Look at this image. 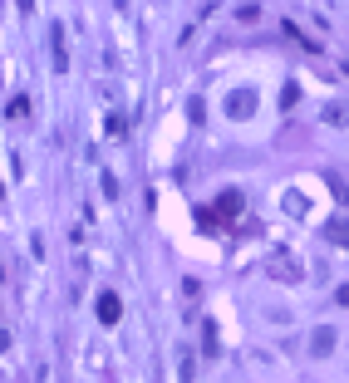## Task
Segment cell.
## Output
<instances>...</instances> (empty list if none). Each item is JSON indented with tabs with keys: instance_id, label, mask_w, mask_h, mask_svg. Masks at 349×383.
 Here are the masks:
<instances>
[{
	"instance_id": "cell-1",
	"label": "cell",
	"mask_w": 349,
	"mask_h": 383,
	"mask_svg": "<svg viewBox=\"0 0 349 383\" xmlns=\"http://www.w3.org/2000/svg\"><path fill=\"white\" fill-rule=\"evenodd\" d=\"M99 319H104V324L118 319V295H99Z\"/></svg>"
},
{
	"instance_id": "cell-3",
	"label": "cell",
	"mask_w": 349,
	"mask_h": 383,
	"mask_svg": "<svg viewBox=\"0 0 349 383\" xmlns=\"http://www.w3.org/2000/svg\"><path fill=\"white\" fill-rule=\"evenodd\" d=\"M335 300H340V305L349 310V285H340V290H335Z\"/></svg>"
},
{
	"instance_id": "cell-2",
	"label": "cell",
	"mask_w": 349,
	"mask_h": 383,
	"mask_svg": "<svg viewBox=\"0 0 349 383\" xmlns=\"http://www.w3.org/2000/svg\"><path fill=\"white\" fill-rule=\"evenodd\" d=\"M330 344H335V334H330V329H315V344H310V349H315V354H330Z\"/></svg>"
}]
</instances>
